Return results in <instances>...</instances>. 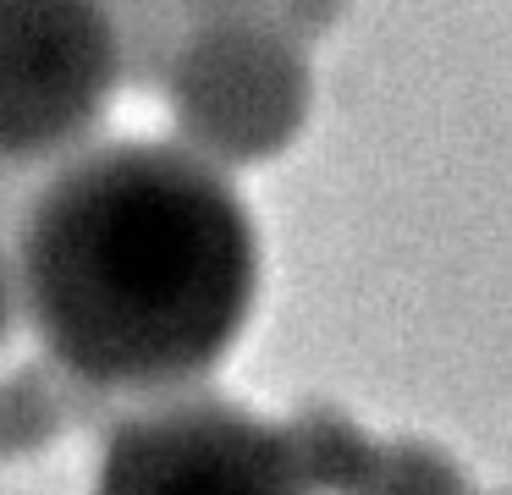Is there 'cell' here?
Masks as SVG:
<instances>
[{
	"mask_svg": "<svg viewBox=\"0 0 512 495\" xmlns=\"http://www.w3.org/2000/svg\"><path fill=\"white\" fill-rule=\"evenodd\" d=\"M23 319L89 396L199 385L259 297V231L221 165L177 138L83 143L17 215Z\"/></svg>",
	"mask_w": 512,
	"mask_h": 495,
	"instance_id": "1",
	"label": "cell"
},
{
	"mask_svg": "<svg viewBox=\"0 0 512 495\" xmlns=\"http://www.w3.org/2000/svg\"><path fill=\"white\" fill-rule=\"evenodd\" d=\"M177 143L221 171L265 165L303 132L314 77L303 44L265 17L193 22L160 72Z\"/></svg>",
	"mask_w": 512,
	"mask_h": 495,
	"instance_id": "2",
	"label": "cell"
},
{
	"mask_svg": "<svg viewBox=\"0 0 512 495\" xmlns=\"http://www.w3.org/2000/svg\"><path fill=\"white\" fill-rule=\"evenodd\" d=\"M122 50L94 0H0V165H56L94 143Z\"/></svg>",
	"mask_w": 512,
	"mask_h": 495,
	"instance_id": "3",
	"label": "cell"
},
{
	"mask_svg": "<svg viewBox=\"0 0 512 495\" xmlns=\"http://www.w3.org/2000/svg\"><path fill=\"white\" fill-rule=\"evenodd\" d=\"M94 495H309L281 429L215 391H160L116 413Z\"/></svg>",
	"mask_w": 512,
	"mask_h": 495,
	"instance_id": "4",
	"label": "cell"
},
{
	"mask_svg": "<svg viewBox=\"0 0 512 495\" xmlns=\"http://www.w3.org/2000/svg\"><path fill=\"white\" fill-rule=\"evenodd\" d=\"M276 429H281V446H287V457L309 495H353L358 479L369 473V462H375V446H380V440H369L331 402H303Z\"/></svg>",
	"mask_w": 512,
	"mask_h": 495,
	"instance_id": "5",
	"label": "cell"
},
{
	"mask_svg": "<svg viewBox=\"0 0 512 495\" xmlns=\"http://www.w3.org/2000/svg\"><path fill=\"white\" fill-rule=\"evenodd\" d=\"M72 396H78V385L50 358L6 374L0 380V462L50 446L72 418Z\"/></svg>",
	"mask_w": 512,
	"mask_h": 495,
	"instance_id": "6",
	"label": "cell"
},
{
	"mask_svg": "<svg viewBox=\"0 0 512 495\" xmlns=\"http://www.w3.org/2000/svg\"><path fill=\"white\" fill-rule=\"evenodd\" d=\"M105 11L116 33V50H122V83H155L166 72L171 50L182 44L188 22H182L177 0H94Z\"/></svg>",
	"mask_w": 512,
	"mask_h": 495,
	"instance_id": "7",
	"label": "cell"
},
{
	"mask_svg": "<svg viewBox=\"0 0 512 495\" xmlns=\"http://www.w3.org/2000/svg\"><path fill=\"white\" fill-rule=\"evenodd\" d=\"M353 495H479L463 462L430 440H386Z\"/></svg>",
	"mask_w": 512,
	"mask_h": 495,
	"instance_id": "8",
	"label": "cell"
},
{
	"mask_svg": "<svg viewBox=\"0 0 512 495\" xmlns=\"http://www.w3.org/2000/svg\"><path fill=\"white\" fill-rule=\"evenodd\" d=\"M347 0H265V22L281 28L292 44H309L342 22Z\"/></svg>",
	"mask_w": 512,
	"mask_h": 495,
	"instance_id": "9",
	"label": "cell"
},
{
	"mask_svg": "<svg viewBox=\"0 0 512 495\" xmlns=\"http://www.w3.org/2000/svg\"><path fill=\"white\" fill-rule=\"evenodd\" d=\"M23 325V286H17V253L0 242V352Z\"/></svg>",
	"mask_w": 512,
	"mask_h": 495,
	"instance_id": "10",
	"label": "cell"
},
{
	"mask_svg": "<svg viewBox=\"0 0 512 495\" xmlns=\"http://www.w3.org/2000/svg\"><path fill=\"white\" fill-rule=\"evenodd\" d=\"M182 22H243V17H265V0H177Z\"/></svg>",
	"mask_w": 512,
	"mask_h": 495,
	"instance_id": "11",
	"label": "cell"
},
{
	"mask_svg": "<svg viewBox=\"0 0 512 495\" xmlns=\"http://www.w3.org/2000/svg\"><path fill=\"white\" fill-rule=\"evenodd\" d=\"M501 495H512V490H501Z\"/></svg>",
	"mask_w": 512,
	"mask_h": 495,
	"instance_id": "12",
	"label": "cell"
}]
</instances>
